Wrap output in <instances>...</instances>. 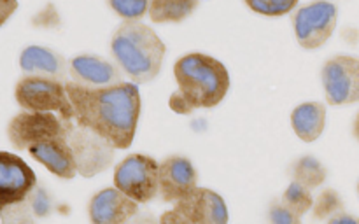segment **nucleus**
Listing matches in <instances>:
<instances>
[{
  "mask_svg": "<svg viewBox=\"0 0 359 224\" xmlns=\"http://www.w3.org/2000/svg\"><path fill=\"white\" fill-rule=\"evenodd\" d=\"M76 112V122L107 140L116 149H128L139 126L140 90L137 83H116L111 86L65 84Z\"/></svg>",
  "mask_w": 359,
  "mask_h": 224,
  "instance_id": "1",
  "label": "nucleus"
},
{
  "mask_svg": "<svg viewBox=\"0 0 359 224\" xmlns=\"http://www.w3.org/2000/svg\"><path fill=\"white\" fill-rule=\"evenodd\" d=\"M111 52L119 69L132 77L133 83L146 84L160 74L167 46L140 20H123L112 34Z\"/></svg>",
  "mask_w": 359,
  "mask_h": 224,
  "instance_id": "2",
  "label": "nucleus"
},
{
  "mask_svg": "<svg viewBox=\"0 0 359 224\" xmlns=\"http://www.w3.org/2000/svg\"><path fill=\"white\" fill-rule=\"evenodd\" d=\"M177 91L191 111L212 108L224 100L230 90L226 65L205 52H188L174 65Z\"/></svg>",
  "mask_w": 359,
  "mask_h": 224,
  "instance_id": "3",
  "label": "nucleus"
},
{
  "mask_svg": "<svg viewBox=\"0 0 359 224\" xmlns=\"http://www.w3.org/2000/svg\"><path fill=\"white\" fill-rule=\"evenodd\" d=\"M14 98L25 111L56 112L67 122H74L76 118L65 84L56 79L42 76L23 77L16 84Z\"/></svg>",
  "mask_w": 359,
  "mask_h": 224,
  "instance_id": "4",
  "label": "nucleus"
},
{
  "mask_svg": "<svg viewBox=\"0 0 359 224\" xmlns=\"http://www.w3.org/2000/svg\"><path fill=\"white\" fill-rule=\"evenodd\" d=\"M114 186L137 203L151 202L160 192V163L147 154H130L114 168Z\"/></svg>",
  "mask_w": 359,
  "mask_h": 224,
  "instance_id": "5",
  "label": "nucleus"
},
{
  "mask_svg": "<svg viewBox=\"0 0 359 224\" xmlns=\"http://www.w3.org/2000/svg\"><path fill=\"white\" fill-rule=\"evenodd\" d=\"M228 206L223 196L207 188H193L188 195L174 203V209L160 217L161 223L226 224Z\"/></svg>",
  "mask_w": 359,
  "mask_h": 224,
  "instance_id": "6",
  "label": "nucleus"
},
{
  "mask_svg": "<svg viewBox=\"0 0 359 224\" xmlns=\"http://www.w3.org/2000/svg\"><path fill=\"white\" fill-rule=\"evenodd\" d=\"M74 122H67L55 112H20L11 119L7 126V136L14 149L28 150L34 144L56 136H69V130Z\"/></svg>",
  "mask_w": 359,
  "mask_h": 224,
  "instance_id": "7",
  "label": "nucleus"
},
{
  "mask_svg": "<svg viewBox=\"0 0 359 224\" xmlns=\"http://www.w3.org/2000/svg\"><path fill=\"white\" fill-rule=\"evenodd\" d=\"M339 9L328 0H316L297 10L293 18L294 37L304 49H318L330 41L337 28Z\"/></svg>",
  "mask_w": 359,
  "mask_h": 224,
  "instance_id": "8",
  "label": "nucleus"
},
{
  "mask_svg": "<svg viewBox=\"0 0 359 224\" xmlns=\"http://www.w3.org/2000/svg\"><path fill=\"white\" fill-rule=\"evenodd\" d=\"M323 88L330 105H351L359 102V58L339 55L328 59L321 70Z\"/></svg>",
  "mask_w": 359,
  "mask_h": 224,
  "instance_id": "9",
  "label": "nucleus"
},
{
  "mask_svg": "<svg viewBox=\"0 0 359 224\" xmlns=\"http://www.w3.org/2000/svg\"><path fill=\"white\" fill-rule=\"evenodd\" d=\"M69 144L77 163V172L83 177H95L112 163L116 147L91 130L72 125L69 130Z\"/></svg>",
  "mask_w": 359,
  "mask_h": 224,
  "instance_id": "10",
  "label": "nucleus"
},
{
  "mask_svg": "<svg viewBox=\"0 0 359 224\" xmlns=\"http://www.w3.org/2000/svg\"><path fill=\"white\" fill-rule=\"evenodd\" d=\"M37 186L35 172L18 154L0 150V212L28 198Z\"/></svg>",
  "mask_w": 359,
  "mask_h": 224,
  "instance_id": "11",
  "label": "nucleus"
},
{
  "mask_svg": "<svg viewBox=\"0 0 359 224\" xmlns=\"http://www.w3.org/2000/svg\"><path fill=\"white\" fill-rule=\"evenodd\" d=\"M88 212L95 224H121L139 212V203L114 186L98 191L90 200Z\"/></svg>",
  "mask_w": 359,
  "mask_h": 224,
  "instance_id": "12",
  "label": "nucleus"
},
{
  "mask_svg": "<svg viewBox=\"0 0 359 224\" xmlns=\"http://www.w3.org/2000/svg\"><path fill=\"white\" fill-rule=\"evenodd\" d=\"M198 174L191 161L184 156H170L160 163V192L161 200L175 203L196 188Z\"/></svg>",
  "mask_w": 359,
  "mask_h": 224,
  "instance_id": "13",
  "label": "nucleus"
},
{
  "mask_svg": "<svg viewBox=\"0 0 359 224\" xmlns=\"http://www.w3.org/2000/svg\"><path fill=\"white\" fill-rule=\"evenodd\" d=\"M28 154L60 178L70 181L79 174L72 147L67 136H56V139L34 144L28 147Z\"/></svg>",
  "mask_w": 359,
  "mask_h": 224,
  "instance_id": "14",
  "label": "nucleus"
},
{
  "mask_svg": "<svg viewBox=\"0 0 359 224\" xmlns=\"http://www.w3.org/2000/svg\"><path fill=\"white\" fill-rule=\"evenodd\" d=\"M74 80L84 86H111L119 83V72L111 62L91 55H77L70 59Z\"/></svg>",
  "mask_w": 359,
  "mask_h": 224,
  "instance_id": "15",
  "label": "nucleus"
},
{
  "mask_svg": "<svg viewBox=\"0 0 359 224\" xmlns=\"http://www.w3.org/2000/svg\"><path fill=\"white\" fill-rule=\"evenodd\" d=\"M291 126L294 135L304 142H316L326 126V105L321 102H305L291 112Z\"/></svg>",
  "mask_w": 359,
  "mask_h": 224,
  "instance_id": "16",
  "label": "nucleus"
},
{
  "mask_svg": "<svg viewBox=\"0 0 359 224\" xmlns=\"http://www.w3.org/2000/svg\"><path fill=\"white\" fill-rule=\"evenodd\" d=\"M20 66L27 74H48L60 77L63 74V59L55 51L42 46H28L21 51Z\"/></svg>",
  "mask_w": 359,
  "mask_h": 224,
  "instance_id": "17",
  "label": "nucleus"
},
{
  "mask_svg": "<svg viewBox=\"0 0 359 224\" xmlns=\"http://www.w3.org/2000/svg\"><path fill=\"white\" fill-rule=\"evenodd\" d=\"M200 0H151L149 14L153 23H181L191 16Z\"/></svg>",
  "mask_w": 359,
  "mask_h": 224,
  "instance_id": "18",
  "label": "nucleus"
},
{
  "mask_svg": "<svg viewBox=\"0 0 359 224\" xmlns=\"http://www.w3.org/2000/svg\"><path fill=\"white\" fill-rule=\"evenodd\" d=\"M325 164L314 156H302L297 163L293 164V181L307 186L309 189H316L326 181Z\"/></svg>",
  "mask_w": 359,
  "mask_h": 224,
  "instance_id": "19",
  "label": "nucleus"
},
{
  "mask_svg": "<svg viewBox=\"0 0 359 224\" xmlns=\"http://www.w3.org/2000/svg\"><path fill=\"white\" fill-rule=\"evenodd\" d=\"M283 205H286L291 212H294L297 216H304L305 212L312 209L314 205V196H312V189H309L307 186L300 184V182L293 181L286 188L283 195Z\"/></svg>",
  "mask_w": 359,
  "mask_h": 224,
  "instance_id": "20",
  "label": "nucleus"
},
{
  "mask_svg": "<svg viewBox=\"0 0 359 224\" xmlns=\"http://www.w3.org/2000/svg\"><path fill=\"white\" fill-rule=\"evenodd\" d=\"M312 210H314L316 219L330 220L333 216L344 212V202L335 189H325V191L314 200Z\"/></svg>",
  "mask_w": 359,
  "mask_h": 224,
  "instance_id": "21",
  "label": "nucleus"
},
{
  "mask_svg": "<svg viewBox=\"0 0 359 224\" xmlns=\"http://www.w3.org/2000/svg\"><path fill=\"white\" fill-rule=\"evenodd\" d=\"M244 4L252 13L266 18H279L290 14L297 7L298 0H244Z\"/></svg>",
  "mask_w": 359,
  "mask_h": 224,
  "instance_id": "22",
  "label": "nucleus"
},
{
  "mask_svg": "<svg viewBox=\"0 0 359 224\" xmlns=\"http://www.w3.org/2000/svg\"><path fill=\"white\" fill-rule=\"evenodd\" d=\"M107 4L123 20H140L149 10L151 0H107Z\"/></svg>",
  "mask_w": 359,
  "mask_h": 224,
  "instance_id": "23",
  "label": "nucleus"
},
{
  "mask_svg": "<svg viewBox=\"0 0 359 224\" xmlns=\"http://www.w3.org/2000/svg\"><path fill=\"white\" fill-rule=\"evenodd\" d=\"M25 202H27L30 212L39 217H46L49 214V210H51V200H49L48 192L42 188H37V186L32 189V192L28 195V198Z\"/></svg>",
  "mask_w": 359,
  "mask_h": 224,
  "instance_id": "24",
  "label": "nucleus"
},
{
  "mask_svg": "<svg viewBox=\"0 0 359 224\" xmlns=\"http://www.w3.org/2000/svg\"><path fill=\"white\" fill-rule=\"evenodd\" d=\"M300 219L302 217L291 212L286 205H283V202L270 209V220H273L277 224H297L300 223Z\"/></svg>",
  "mask_w": 359,
  "mask_h": 224,
  "instance_id": "25",
  "label": "nucleus"
},
{
  "mask_svg": "<svg viewBox=\"0 0 359 224\" xmlns=\"http://www.w3.org/2000/svg\"><path fill=\"white\" fill-rule=\"evenodd\" d=\"M168 107L175 112V114H181V115H188L191 114V107L188 105V102L179 94V91H174L170 94V100H168Z\"/></svg>",
  "mask_w": 359,
  "mask_h": 224,
  "instance_id": "26",
  "label": "nucleus"
},
{
  "mask_svg": "<svg viewBox=\"0 0 359 224\" xmlns=\"http://www.w3.org/2000/svg\"><path fill=\"white\" fill-rule=\"evenodd\" d=\"M18 0H0V27L9 21V18L16 13Z\"/></svg>",
  "mask_w": 359,
  "mask_h": 224,
  "instance_id": "27",
  "label": "nucleus"
},
{
  "mask_svg": "<svg viewBox=\"0 0 359 224\" xmlns=\"http://www.w3.org/2000/svg\"><path fill=\"white\" fill-rule=\"evenodd\" d=\"M330 223H332V224H339V223H359V219H358V217L347 216V214L340 212V214H337V216H333L332 219H330Z\"/></svg>",
  "mask_w": 359,
  "mask_h": 224,
  "instance_id": "28",
  "label": "nucleus"
},
{
  "mask_svg": "<svg viewBox=\"0 0 359 224\" xmlns=\"http://www.w3.org/2000/svg\"><path fill=\"white\" fill-rule=\"evenodd\" d=\"M353 133L354 136H356V140L359 142V112L356 115V119H354V125H353Z\"/></svg>",
  "mask_w": 359,
  "mask_h": 224,
  "instance_id": "29",
  "label": "nucleus"
},
{
  "mask_svg": "<svg viewBox=\"0 0 359 224\" xmlns=\"http://www.w3.org/2000/svg\"><path fill=\"white\" fill-rule=\"evenodd\" d=\"M358 192H359V184H358Z\"/></svg>",
  "mask_w": 359,
  "mask_h": 224,
  "instance_id": "30",
  "label": "nucleus"
}]
</instances>
